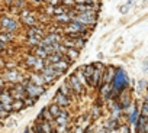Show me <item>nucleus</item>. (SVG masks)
I'll use <instances>...</instances> for the list:
<instances>
[{
	"label": "nucleus",
	"mask_w": 148,
	"mask_h": 133,
	"mask_svg": "<svg viewBox=\"0 0 148 133\" xmlns=\"http://www.w3.org/2000/svg\"><path fill=\"white\" fill-rule=\"evenodd\" d=\"M65 84L73 90V93H74V96H76V97H79V96H84V94H86L84 84L77 78V75H76V74H71V75H70V78H67V80H65Z\"/></svg>",
	"instance_id": "obj_6"
},
{
	"label": "nucleus",
	"mask_w": 148,
	"mask_h": 133,
	"mask_svg": "<svg viewBox=\"0 0 148 133\" xmlns=\"http://www.w3.org/2000/svg\"><path fill=\"white\" fill-rule=\"evenodd\" d=\"M3 2H5V5H6L9 9H12V7H15V6H16L18 0H3Z\"/></svg>",
	"instance_id": "obj_34"
},
{
	"label": "nucleus",
	"mask_w": 148,
	"mask_h": 133,
	"mask_svg": "<svg viewBox=\"0 0 148 133\" xmlns=\"http://www.w3.org/2000/svg\"><path fill=\"white\" fill-rule=\"evenodd\" d=\"M145 87H147V81H145V80H141V81L138 83V88H136V90L141 93V91H144Z\"/></svg>",
	"instance_id": "obj_35"
},
{
	"label": "nucleus",
	"mask_w": 148,
	"mask_h": 133,
	"mask_svg": "<svg viewBox=\"0 0 148 133\" xmlns=\"http://www.w3.org/2000/svg\"><path fill=\"white\" fill-rule=\"evenodd\" d=\"M116 133H131V129H129V124L128 123H121L116 129Z\"/></svg>",
	"instance_id": "obj_29"
},
{
	"label": "nucleus",
	"mask_w": 148,
	"mask_h": 133,
	"mask_svg": "<svg viewBox=\"0 0 148 133\" xmlns=\"http://www.w3.org/2000/svg\"><path fill=\"white\" fill-rule=\"evenodd\" d=\"M42 2H45V3H47V0H42Z\"/></svg>",
	"instance_id": "obj_47"
},
{
	"label": "nucleus",
	"mask_w": 148,
	"mask_h": 133,
	"mask_svg": "<svg viewBox=\"0 0 148 133\" xmlns=\"http://www.w3.org/2000/svg\"><path fill=\"white\" fill-rule=\"evenodd\" d=\"M116 101H118V104L121 106L122 111L129 110V109H131V106H132V97H131V93H129L128 90H126V91H123V93H121V94H119V97L116 98Z\"/></svg>",
	"instance_id": "obj_10"
},
{
	"label": "nucleus",
	"mask_w": 148,
	"mask_h": 133,
	"mask_svg": "<svg viewBox=\"0 0 148 133\" xmlns=\"http://www.w3.org/2000/svg\"><path fill=\"white\" fill-rule=\"evenodd\" d=\"M73 133H86V129H83L82 126H76L73 130Z\"/></svg>",
	"instance_id": "obj_38"
},
{
	"label": "nucleus",
	"mask_w": 148,
	"mask_h": 133,
	"mask_svg": "<svg viewBox=\"0 0 148 133\" xmlns=\"http://www.w3.org/2000/svg\"><path fill=\"white\" fill-rule=\"evenodd\" d=\"M83 77H84V84L89 87V88H93V83H92V77H93V73H95V64H87L84 65L83 68Z\"/></svg>",
	"instance_id": "obj_11"
},
{
	"label": "nucleus",
	"mask_w": 148,
	"mask_h": 133,
	"mask_svg": "<svg viewBox=\"0 0 148 133\" xmlns=\"http://www.w3.org/2000/svg\"><path fill=\"white\" fill-rule=\"evenodd\" d=\"M147 88H148V83H147Z\"/></svg>",
	"instance_id": "obj_48"
},
{
	"label": "nucleus",
	"mask_w": 148,
	"mask_h": 133,
	"mask_svg": "<svg viewBox=\"0 0 148 133\" xmlns=\"http://www.w3.org/2000/svg\"><path fill=\"white\" fill-rule=\"evenodd\" d=\"M28 78H29V81L34 83L35 86H39V87H44V88L48 87V84L45 83V80H44V77L41 75V73H35V71H32V73L28 74Z\"/></svg>",
	"instance_id": "obj_14"
},
{
	"label": "nucleus",
	"mask_w": 148,
	"mask_h": 133,
	"mask_svg": "<svg viewBox=\"0 0 148 133\" xmlns=\"http://www.w3.org/2000/svg\"><path fill=\"white\" fill-rule=\"evenodd\" d=\"M142 70H144V73H147V74H148V61H145V62H144Z\"/></svg>",
	"instance_id": "obj_40"
},
{
	"label": "nucleus",
	"mask_w": 148,
	"mask_h": 133,
	"mask_svg": "<svg viewBox=\"0 0 148 133\" xmlns=\"http://www.w3.org/2000/svg\"><path fill=\"white\" fill-rule=\"evenodd\" d=\"M54 19H55V23H58L60 26H61V25H64V26H65V25H68V23H70V22L73 20V19H71V18L68 16V13H64V15L55 16Z\"/></svg>",
	"instance_id": "obj_22"
},
{
	"label": "nucleus",
	"mask_w": 148,
	"mask_h": 133,
	"mask_svg": "<svg viewBox=\"0 0 148 133\" xmlns=\"http://www.w3.org/2000/svg\"><path fill=\"white\" fill-rule=\"evenodd\" d=\"M131 5H132L131 2H129L128 5H123V6H122V9H121V13H126V12L129 10V6H131Z\"/></svg>",
	"instance_id": "obj_39"
},
{
	"label": "nucleus",
	"mask_w": 148,
	"mask_h": 133,
	"mask_svg": "<svg viewBox=\"0 0 148 133\" xmlns=\"http://www.w3.org/2000/svg\"><path fill=\"white\" fill-rule=\"evenodd\" d=\"M21 22H22V25H25V26H28V28L38 25V19H36V16H35L34 13L29 15V16H26V18H23V19H21Z\"/></svg>",
	"instance_id": "obj_20"
},
{
	"label": "nucleus",
	"mask_w": 148,
	"mask_h": 133,
	"mask_svg": "<svg viewBox=\"0 0 148 133\" xmlns=\"http://www.w3.org/2000/svg\"><path fill=\"white\" fill-rule=\"evenodd\" d=\"M90 36V32L82 35V36H77V38H70V36H62V45L68 46V48H76L80 51V48H83L86 45V41L89 39Z\"/></svg>",
	"instance_id": "obj_5"
},
{
	"label": "nucleus",
	"mask_w": 148,
	"mask_h": 133,
	"mask_svg": "<svg viewBox=\"0 0 148 133\" xmlns=\"http://www.w3.org/2000/svg\"><path fill=\"white\" fill-rule=\"evenodd\" d=\"M2 124H3V120H2V119H0V127H2Z\"/></svg>",
	"instance_id": "obj_46"
},
{
	"label": "nucleus",
	"mask_w": 148,
	"mask_h": 133,
	"mask_svg": "<svg viewBox=\"0 0 148 133\" xmlns=\"http://www.w3.org/2000/svg\"><path fill=\"white\" fill-rule=\"evenodd\" d=\"M139 116H141V114H139L138 107H136L135 104H132L131 109L128 110V124H135Z\"/></svg>",
	"instance_id": "obj_17"
},
{
	"label": "nucleus",
	"mask_w": 148,
	"mask_h": 133,
	"mask_svg": "<svg viewBox=\"0 0 148 133\" xmlns=\"http://www.w3.org/2000/svg\"><path fill=\"white\" fill-rule=\"evenodd\" d=\"M70 119H71L70 111L64 109V111H62L58 117H55V119H54V124H55V126H68Z\"/></svg>",
	"instance_id": "obj_16"
},
{
	"label": "nucleus",
	"mask_w": 148,
	"mask_h": 133,
	"mask_svg": "<svg viewBox=\"0 0 148 133\" xmlns=\"http://www.w3.org/2000/svg\"><path fill=\"white\" fill-rule=\"evenodd\" d=\"M41 41H42V38L41 36H26V43L29 45V46H39L41 45Z\"/></svg>",
	"instance_id": "obj_25"
},
{
	"label": "nucleus",
	"mask_w": 148,
	"mask_h": 133,
	"mask_svg": "<svg viewBox=\"0 0 148 133\" xmlns=\"http://www.w3.org/2000/svg\"><path fill=\"white\" fill-rule=\"evenodd\" d=\"M96 19H97V12H84V13H79L73 20L90 28L92 25L96 23Z\"/></svg>",
	"instance_id": "obj_8"
},
{
	"label": "nucleus",
	"mask_w": 148,
	"mask_h": 133,
	"mask_svg": "<svg viewBox=\"0 0 148 133\" xmlns=\"http://www.w3.org/2000/svg\"><path fill=\"white\" fill-rule=\"evenodd\" d=\"M0 77L6 81V84H16V83H22L26 75H23L18 68H15V70H3L0 73Z\"/></svg>",
	"instance_id": "obj_4"
},
{
	"label": "nucleus",
	"mask_w": 148,
	"mask_h": 133,
	"mask_svg": "<svg viewBox=\"0 0 148 133\" xmlns=\"http://www.w3.org/2000/svg\"><path fill=\"white\" fill-rule=\"evenodd\" d=\"M36 56L35 55H32V54H28L26 56H25V65H26V68H29V70H34V66H35V62H36Z\"/></svg>",
	"instance_id": "obj_23"
},
{
	"label": "nucleus",
	"mask_w": 148,
	"mask_h": 133,
	"mask_svg": "<svg viewBox=\"0 0 148 133\" xmlns=\"http://www.w3.org/2000/svg\"><path fill=\"white\" fill-rule=\"evenodd\" d=\"M54 70H57V71H60L62 75L68 71V68H70V65H71V62L67 59V58H62L61 61H58V62H55V64H49Z\"/></svg>",
	"instance_id": "obj_15"
},
{
	"label": "nucleus",
	"mask_w": 148,
	"mask_h": 133,
	"mask_svg": "<svg viewBox=\"0 0 148 133\" xmlns=\"http://www.w3.org/2000/svg\"><path fill=\"white\" fill-rule=\"evenodd\" d=\"M105 66L102 62H96L95 64V73L92 77V83H93V88H99L102 86V77H103V71H105Z\"/></svg>",
	"instance_id": "obj_9"
},
{
	"label": "nucleus",
	"mask_w": 148,
	"mask_h": 133,
	"mask_svg": "<svg viewBox=\"0 0 148 133\" xmlns=\"http://www.w3.org/2000/svg\"><path fill=\"white\" fill-rule=\"evenodd\" d=\"M5 68H6V59L3 56H0V73H2Z\"/></svg>",
	"instance_id": "obj_37"
},
{
	"label": "nucleus",
	"mask_w": 148,
	"mask_h": 133,
	"mask_svg": "<svg viewBox=\"0 0 148 133\" xmlns=\"http://www.w3.org/2000/svg\"><path fill=\"white\" fill-rule=\"evenodd\" d=\"M115 73H116V68L113 65H106L103 71V77H102V84H110L115 77Z\"/></svg>",
	"instance_id": "obj_13"
},
{
	"label": "nucleus",
	"mask_w": 148,
	"mask_h": 133,
	"mask_svg": "<svg viewBox=\"0 0 148 133\" xmlns=\"http://www.w3.org/2000/svg\"><path fill=\"white\" fill-rule=\"evenodd\" d=\"M0 103H2L3 106L5 104H12L13 103V97H12V94H10V91L9 90H3V93L0 94Z\"/></svg>",
	"instance_id": "obj_19"
},
{
	"label": "nucleus",
	"mask_w": 148,
	"mask_h": 133,
	"mask_svg": "<svg viewBox=\"0 0 148 133\" xmlns=\"http://www.w3.org/2000/svg\"><path fill=\"white\" fill-rule=\"evenodd\" d=\"M23 101H25V107L28 109V107H32V106H35L38 100H36V98H32V97H28V96H26V97L23 98Z\"/></svg>",
	"instance_id": "obj_30"
},
{
	"label": "nucleus",
	"mask_w": 148,
	"mask_h": 133,
	"mask_svg": "<svg viewBox=\"0 0 148 133\" xmlns=\"http://www.w3.org/2000/svg\"><path fill=\"white\" fill-rule=\"evenodd\" d=\"M3 90H5V88H3L2 86H0V94H2V93H3Z\"/></svg>",
	"instance_id": "obj_45"
},
{
	"label": "nucleus",
	"mask_w": 148,
	"mask_h": 133,
	"mask_svg": "<svg viewBox=\"0 0 148 133\" xmlns=\"http://www.w3.org/2000/svg\"><path fill=\"white\" fill-rule=\"evenodd\" d=\"M29 15H32V12H31V9H28V7H25L23 10H21V13H19V19H23V18H26V16H29Z\"/></svg>",
	"instance_id": "obj_32"
},
{
	"label": "nucleus",
	"mask_w": 148,
	"mask_h": 133,
	"mask_svg": "<svg viewBox=\"0 0 148 133\" xmlns=\"http://www.w3.org/2000/svg\"><path fill=\"white\" fill-rule=\"evenodd\" d=\"M62 32H64L65 35H82V33L90 32V28H87V26H84V25H82V23H79V22L71 20L68 25L62 26Z\"/></svg>",
	"instance_id": "obj_7"
},
{
	"label": "nucleus",
	"mask_w": 148,
	"mask_h": 133,
	"mask_svg": "<svg viewBox=\"0 0 148 133\" xmlns=\"http://www.w3.org/2000/svg\"><path fill=\"white\" fill-rule=\"evenodd\" d=\"M32 2H34V3H41L42 0H32Z\"/></svg>",
	"instance_id": "obj_44"
},
{
	"label": "nucleus",
	"mask_w": 148,
	"mask_h": 133,
	"mask_svg": "<svg viewBox=\"0 0 148 133\" xmlns=\"http://www.w3.org/2000/svg\"><path fill=\"white\" fill-rule=\"evenodd\" d=\"M18 29H19V22L16 19L8 15L0 16V32L13 33V32H18Z\"/></svg>",
	"instance_id": "obj_2"
},
{
	"label": "nucleus",
	"mask_w": 148,
	"mask_h": 133,
	"mask_svg": "<svg viewBox=\"0 0 148 133\" xmlns=\"http://www.w3.org/2000/svg\"><path fill=\"white\" fill-rule=\"evenodd\" d=\"M62 58H64L62 54H60V52H52V54H49V55L47 56V62H48V64H55V62L61 61Z\"/></svg>",
	"instance_id": "obj_24"
},
{
	"label": "nucleus",
	"mask_w": 148,
	"mask_h": 133,
	"mask_svg": "<svg viewBox=\"0 0 148 133\" xmlns=\"http://www.w3.org/2000/svg\"><path fill=\"white\" fill-rule=\"evenodd\" d=\"M47 109H48L49 114H51L54 119H55V117H58V116H60V114L64 111V109H61V107H60L58 104H55V103H51V104H49Z\"/></svg>",
	"instance_id": "obj_21"
},
{
	"label": "nucleus",
	"mask_w": 148,
	"mask_h": 133,
	"mask_svg": "<svg viewBox=\"0 0 148 133\" xmlns=\"http://www.w3.org/2000/svg\"><path fill=\"white\" fill-rule=\"evenodd\" d=\"M119 124H121V123H119V120H116V119H112V117H110V119L105 123V129H108L109 132H112V130H116Z\"/></svg>",
	"instance_id": "obj_26"
},
{
	"label": "nucleus",
	"mask_w": 148,
	"mask_h": 133,
	"mask_svg": "<svg viewBox=\"0 0 148 133\" xmlns=\"http://www.w3.org/2000/svg\"><path fill=\"white\" fill-rule=\"evenodd\" d=\"M92 116H93V119H97V117L100 116V109H99V106H97V104L95 106V109H93V113H92Z\"/></svg>",
	"instance_id": "obj_36"
},
{
	"label": "nucleus",
	"mask_w": 148,
	"mask_h": 133,
	"mask_svg": "<svg viewBox=\"0 0 148 133\" xmlns=\"http://www.w3.org/2000/svg\"><path fill=\"white\" fill-rule=\"evenodd\" d=\"M96 133H109V130H108V129H105V127H103V129H100V130H97V132H96Z\"/></svg>",
	"instance_id": "obj_41"
},
{
	"label": "nucleus",
	"mask_w": 148,
	"mask_h": 133,
	"mask_svg": "<svg viewBox=\"0 0 148 133\" xmlns=\"http://www.w3.org/2000/svg\"><path fill=\"white\" fill-rule=\"evenodd\" d=\"M22 133H32V129H31V127H26L25 132H22Z\"/></svg>",
	"instance_id": "obj_42"
},
{
	"label": "nucleus",
	"mask_w": 148,
	"mask_h": 133,
	"mask_svg": "<svg viewBox=\"0 0 148 133\" xmlns=\"http://www.w3.org/2000/svg\"><path fill=\"white\" fill-rule=\"evenodd\" d=\"M47 5H48V6H54V7H57V6L62 5V0H47Z\"/></svg>",
	"instance_id": "obj_33"
},
{
	"label": "nucleus",
	"mask_w": 148,
	"mask_h": 133,
	"mask_svg": "<svg viewBox=\"0 0 148 133\" xmlns=\"http://www.w3.org/2000/svg\"><path fill=\"white\" fill-rule=\"evenodd\" d=\"M58 91H60L61 94L67 96L68 98H73V97H76V96H74V93H73V90H71V88H70V87H68V86H67L65 83H64V84H62V86L60 87V90H58Z\"/></svg>",
	"instance_id": "obj_28"
},
{
	"label": "nucleus",
	"mask_w": 148,
	"mask_h": 133,
	"mask_svg": "<svg viewBox=\"0 0 148 133\" xmlns=\"http://www.w3.org/2000/svg\"><path fill=\"white\" fill-rule=\"evenodd\" d=\"M54 103H55V104H58L61 109H67V107H70V106H71L73 100H71V98H68L67 96L61 94L60 91H57V93H55V96H54Z\"/></svg>",
	"instance_id": "obj_12"
},
{
	"label": "nucleus",
	"mask_w": 148,
	"mask_h": 133,
	"mask_svg": "<svg viewBox=\"0 0 148 133\" xmlns=\"http://www.w3.org/2000/svg\"><path fill=\"white\" fill-rule=\"evenodd\" d=\"M25 107V101L23 100H13L12 103V111H23Z\"/></svg>",
	"instance_id": "obj_27"
},
{
	"label": "nucleus",
	"mask_w": 148,
	"mask_h": 133,
	"mask_svg": "<svg viewBox=\"0 0 148 133\" xmlns=\"http://www.w3.org/2000/svg\"><path fill=\"white\" fill-rule=\"evenodd\" d=\"M110 86H112V96H113L112 100H116L121 93L128 90V87H129V77H128V74L125 73L123 68H121V66L116 68V73H115V77H113Z\"/></svg>",
	"instance_id": "obj_1"
},
{
	"label": "nucleus",
	"mask_w": 148,
	"mask_h": 133,
	"mask_svg": "<svg viewBox=\"0 0 148 133\" xmlns=\"http://www.w3.org/2000/svg\"><path fill=\"white\" fill-rule=\"evenodd\" d=\"M144 133H148V121H147V124H145V130H144Z\"/></svg>",
	"instance_id": "obj_43"
},
{
	"label": "nucleus",
	"mask_w": 148,
	"mask_h": 133,
	"mask_svg": "<svg viewBox=\"0 0 148 133\" xmlns=\"http://www.w3.org/2000/svg\"><path fill=\"white\" fill-rule=\"evenodd\" d=\"M22 84L25 86V93H26V96H28V97H32V98H36V100H38L41 96H44L45 91H47V88L39 87V86H35L34 83H31L29 78H28V75L25 77V80L22 81Z\"/></svg>",
	"instance_id": "obj_3"
},
{
	"label": "nucleus",
	"mask_w": 148,
	"mask_h": 133,
	"mask_svg": "<svg viewBox=\"0 0 148 133\" xmlns=\"http://www.w3.org/2000/svg\"><path fill=\"white\" fill-rule=\"evenodd\" d=\"M147 121H148V119H147V117L139 116V117H138V120H136V123L134 124V126H135V132H136V133H144Z\"/></svg>",
	"instance_id": "obj_18"
},
{
	"label": "nucleus",
	"mask_w": 148,
	"mask_h": 133,
	"mask_svg": "<svg viewBox=\"0 0 148 133\" xmlns=\"http://www.w3.org/2000/svg\"><path fill=\"white\" fill-rule=\"evenodd\" d=\"M15 68H18L16 61H6V68L5 70H15Z\"/></svg>",
	"instance_id": "obj_31"
}]
</instances>
